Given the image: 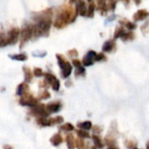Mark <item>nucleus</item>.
I'll return each mask as SVG.
<instances>
[{
  "label": "nucleus",
  "instance_id": "f257e3e1",
  "mask_svg": "<svg viewBox=\"0 0 149 149\" xmlns=\"http://www.w3.org/2000/svg\"><path fill=\"white\" fill-rule=\"evenodd\" d=\"M56 58H57V61H58V64L61 69V76L63 78H68L70 74H71V72H72V66L71 64L67 61L64 57L61 54H57L56 55Z\"/></svg>",
  "mask_w": 149,
  "mask_h": 149
},
{
  "label": "nucleus",
  "instance_id": "f03ea898",
  "mask_svg": "<svg viewBox=\"0 0 149 149\" xmlns=\"http://www.w3.org/2000/svg\"><path fill=\"white\" fill-rule=\"evenodd\" d=\"M30 113L33 116L38 117L39 118H47L49 115V113L47 112V111L46 109V106L43 104H38L34 107H33L30 111Z\"/></svg>",
  "mask_w": 149,
  "mask_h": 149
},
{
  "label": "nucleus",
  "instance_id": "7ed1b4c3",
  "mask_svg": "<svg viewBox=\"0 0 149 149\" xmlns=\"http://www.w3.org/2000/svg\"><path fill=\"white\" fill-rule=\"evenodd\" d=\"M43 77H45V81L47 83V84L51 87L54 91H58L60 89V82L59 80L54 76V74H50V73H44Z\"/></svg>",
  "mask_w": 149,
  "mask_h": 149
},
{
  "label": "nucleus",
  "instance_id": "20e7f679",
  "mask_svg": "<svg viewBox=\"0 0 149 149\" xmlns=\"http://www.w3.org/2000/svg\"><path fill=\"white\" fill-rule=\"evenodd\" d=\"M19 104L21 105H24V106H29V107H34L35 105H37L39 104L38 100L33 97L31 94L27 93L24 96L21 97L20 100H19Z\"/></svg>",
  "mask_w": 149,
  "mask_h": 149
},
{
  "label": "nucleus",
  "instance_id": "39448f33",
  "mask_svg": "<svg viewBox=\"0 0 149 149\" xmlns=\"http://www.w3.org/2000/svg\"><path fill=\"white\" fill-rule=\"evenodd\" d=\"M97 56V54L96 52L94 51H90L88 52V54L84 56V60H83V65L84 66H91L93 64L94 61H95V58Z\"/></svg>",
  "mask_w": 149,
  "mask_h": 149
},
{
  "label": "nucleus",
  "instance_id": "423d86ee",
  "mask_svg": "<svg viewBox=\"0 0 149 149\" xmlns=\"http://www.w3.org/2000/svg\"><path fill=\"white\" fill-rule=\"evenodd\" d=\"M61 104L59 101L52 102L46 106V109L48 113H55V112L59 111L61 110Z\"/></svg>",
  "mask_w": 149,
  "mask_h": 149
},
{
  "label": "nucleus",
  "instance_id": "0eeeda50",
  "mask_svg": "<svg viewBox=\"0 0 149 149\" xmlns=\"http://www.w3.org/2000/svg\"><path fill=\"white\" fill-rule=\"evenodd\" d=\"M37 124L40 126H50L56 124L55 118H40L37 119Z\"/></svg>",
  "mask_w": 149,
  "mask_h": 149
},
{
  "label": "nucleus",
  "instance_id": "6e6552de",
  "mask_svg": "<svg viewBox=\"0 0 149 149\" xmlns=\"http://www.w3.org/2000/svg\"><path fill=\"white\" fill-rule=\"evenodd\" d=\"M28 92H29V86L27 85L26 83L20 84L17 88V95L18 96L22 97V96L27 94Z\"/></svg>",
  "mask_w": 149,
  "mask_h": 149
},
{
  "label": "nucleus",
  "instance_id": "1a4fd4ad",
  "mask_svg": "<svg viewBox=\"0 0 149 149\" xmlns=\"http://www.w3.org/2000/svg\"><path fill=\"white\" fill-rule=\"evenodd\" d=\"M63 141V139L61 137V135L60 133H56L54 134L51 139H50V142L53 146H58L59 145H61Z\"/></svg>",
  "mask_w": 149,
  "mask_h": 149
},
{
  "label": "nucleus",
  "instance_id": "9d476101",
  "mask_svg": "<svg viewBox=\"0 0 149 149\" xmlns=\"http://www.w3.org/2000/svg\"><path fill=\"white\" fill-rule=\"evenodd\" d=\"M66 143L68 147V149H74L76 146V139H74V136L71 134H68L66 137Z\"/></svg>",
  "mask_w": 149,
  "mask_h": 149
},
{
  "label": "nucleus",
  "instance_id": "9b49d317",
  "mask_svg": "<svg viewBox=\"0 0 149 149\" xmlns=\"http://www.w3.org/2000/svg\"><path fill=\"white\" fill-rule=\"evenodd\" d=\"M23 70H24L25 81H26V83L31 82L32 79H33V73H32V71L30 70V68H26V67H24V68H23Z\"/></svg>",
  "mask_w": 149,
  "mask_h": 149
},
{
  "label": "nucleus",
  "instance_id": "f8f14e48",
  "mask_svg": "<svg viewBox=\"0 0 149 149\" xmlns=\"http://www.w3.org/2000/svg\"><path fill=\"white\" fill-rule=\"evenodd\" d=\"M77 126L81 129V130H84V131H88L90 129L92 128V124L91 121H84L81 123L77 124Z\"/></svg>",
  "mask_w": 149,
  "mask_h": 149
},
{
  "label": "nucleus",
  "instance_id": "ddd939ff",
  "mask_svg": "<svg viewBox=\"0 0 149 149\" xmlns=\"http://www.w3.org/2000/svg\"><path fill=\"white\" fill-rule=\"evenodd\" d=\"M92 139H93V141H94V146H97V147L99 148V149H101V148L104 147V145L102 139H101L97 135H93V136H92Z\"/></svg>",
  "mask_w": 149,
  "mask_h": 149
},
{
  "label": "nucleus",
  "instance_id": "4468645a",
  "mask_svg": "<svg viewBox=\"0 0 149 149\" xmlns=\"http://www.w3.org/2000/svg\"><path fill=\"white\" fill-rule=\"evenodd\" d=\"M115 45H114V42L113 41H107L104 43V47H103V50L104 52H111L114 48Z\"/></svg>",
  "mask_w": 149,
  "mask_h": 149
},
{
  "label": "nucleus",
  "instance_id": "2eb2a0df",
  "mask_svg": "<svg viewBox=\"0 0 149 149\" xmlns=\"http://www.w3.org/2000/svg\"><path fill=\"white\" fill-rule=\"evenodd\" d=\"M104 141H105V144L110 147V146H116V139L111 137V136H107L105 139H104Z\"/></svg>",
  "mask_w": 149,
  "mask_h": 149
},
{
  "label": "nucleus",
  "instance_id": "dca6fc26",
  "mask_svg": "<svg viewBox=\"0 0 149 149\" xmlns=\"http://www.w3.org/2000/svg\"><path fill=\"white\" fill-rule=\"evenodd\" d=\"M74 129V125L70 123H66L60 126V130H62V131H65V132H71Z\"/></svg>",
  "mask_w": 149,
  "mask_h": 149
},
{
  "label": "nucleus",
  "instance_id": "f3484780",
  "mask_svg": "<svg viewBox=\"0 0 149 149\" xmlns=\"http://www.w3.org/2000/svg\"><path fill=\"white\" fill-rule=\"evenodd\" d=\"M76 146H77V149H87V146L83 139H76Z\"/></svg>",
  "mask_w": 149,
  "mask_h": 149
},
{
  "label": "nucleus",
  "instance_id": "a211bd4d",
  "mask_svg": "<svg viewBox=\"0 0 149 149\" xmlns=\"http://www.w3.org/2000/svg\"><path fill=\"white\" fill-rule=\"evenodd\" d=\"M12 59L16 60V61H24L27 59L26 55L24 54H15V55H11L10 56Z\"/></svg>",
  "mask_w": 149,
  "mask_h": 149
},
{
  "label": "nucleus",
  "instance_id": "6ab92c4d",
  "mask_svg": "<svg viewBox=\"0 0 149 149\" xmlns=\"http://www.w3.org/2000/svg\"><path fill=\"white\" fill-rule=\"evenodd\" d=\"M125 146H126L128 149H135V148H137V144H136V142L133 141V140L127 139V140H125Z\"/></svg>",
  "mask_w": 149,
  "mask_h": 149
},
{
  "label": "nucleus",
  "instance_id": "aec40b11",
  "mask_svg": "<svg viewBox=\"0 0 149 149\" xmlns=\"http://www.w3.org/2000/svg\"><path fill=\"white\" fill-rule=\"evenodd\" d=\"M77 133L80 137V139H88V138L91 137L90 134H89V132H87L84 130H77Z\"/></svg>",
  "mask_w": 149,
  "mask_h": 149
},
{
  "label": "nucleus",
  "instance_id": "412c9836",
  "mask_svg": "<svg viewBox=\"0 0 149 149\" xmlns=\"http://www.w3.org/2000/svg\"><path fill=\"white\" fill-rule=\"evenodd\" d=\"M74 74L76 77H81V76H84L85 74V68L82 66L79 68H77L76 72H74Z\"/></svg>",
  "mask_w": 149,
  "mask_h": 149
},
{
  "label": "nucleus",
  "instance_id": "4be33fe9",
  "mask_svg": "<svg viewBox=\"0 0 149 149\" xmlns=\"http://www.w3.org/2000/svg\"><path fill=\"white\" fill-rule=\"evenodd\" d=\"M33 74H34L35 77H43L44 73H43V71H42L41 68H35L34 70H33Z\"/></svg>",
  "mask_w": 149,
  "mask_h": 149
},
{
  "label": "nucleus",
  "instance_id": "5701e85b",
  "mask_svg": "<svg viewBox=\"0 0 149 149\" xmlns=\"http://www.w3.org/2000/svg\"><path fill=\"white\" fill-rule=\"evenodd\" d=\"M49 97H50V93L47 92V91H46L40 92V95H39V98L40 99H47Z\"/></svg>",
  "mask_w": 149,
  "mask_h": 149
},
{
  "label": "nucleus",
  "instance_id": "b1692460",
  "mask_svg": "<svg viewBox=\"0 0 149 149\" xmlns=\"http://www.w3.org/2000/svg\"><path fill=\"white\" fill-rule=\"evenodd\" d=\"M106 60V57H105V55L104 54H97V56H96V58H95V61H105Z\"/></svg>",
  "mask_w": 149,
  "mask_h": 149
},
{
  "label": "nucleus",
  "instance_id": "393cba45",
  "mask_svg": "<svg viewBox=\"0 0 149 149\" xmlns=\"http://www.w3.org/2000/svg\"><path fill=\"white\" fill-rule=\"evenodd\" d=\"M92 131L94 132V135H97V134H99L102 132V128L99 127V126H94V127H92Z\"/></svg>",
  "mask_w": 149,
  "mask_h": 149
},
{
  "label": "nucleus",
  "instance_id": "a878e982",
  "mask_svg": "<svg viewBox=\"0 0 149 149\" xmlns=\"http://www.w3.org/2000/svg\"><path fill=\"white\" fill-rule=\"evenodd\" d=\"M72 63H73V65H74V67H76V68H79V67H82V66H83V65L81 64V61H78V60H73Z\"/></svg>",
  "mask_w": 149,
  "mask_h": 149
},
{
  "label": "nucleus",
  "instance_id": "bb28decb",
  "mask_svg": "<svg viewBox=\"0 0 149 149\" xmlns=\"http://www.w3.org/2000/svg\"><path fill=\"white\" fill-rule=\"evenodd\" d=\"M68 54L71 55V56H73V55L77 56V53L76 50H72V51H69V52H68Z\"/></svg>",
  "mask_w": 149,
  "mask_h": 149
},
{
  "label": "nucleus",
  "instance_id": "cd10ccee",
  "mask_svg": "<svg viewBox=\"0 0 149 149\" xmlns=\"http://www.w3.org/2000/svg\"><path fill=\"white\" fill-rule=\"evenodd\" d=\"M3 148L4 149H13V147L12 146H10V145H4Z\"/></svg>",
  "mask_w": 149,
  "mask_h": 149
},
{
  "label": "nucleus",
  "instance_id": "c85d7f7f",
  "mask_svg": "<svg viewBox=\"0 0 149 149\" xmlns=\"http://www.w3.org/2000/svg\"><path fill=\"white\" fill-rule=\"evenodd\" d=\"M107 149H118L117 146H110V147H108Z\"/></svg>",
  "mask_w": 149,
  "mask_h": 149
},
{
  "label": "nucleus",
  "instance_id": "c756f323",
  "mask_svg": "<svg viewBox=\"0 0 149 149\" xmlns=\"http://www.w3.org/2000/svg\"><path fill=\"white\" fill-rule=\"evenodd\" d=\"M91 149H99V148H97V146H92V147H91Z\"/></svg>",
  "mask_w": 149,
  "mask_h": 149
},
{
  "label": "nucleus",
  "instance_id": "7c9ffc66",
  "mask_svg": "<svg viewBox=\"0 0 149 149\" xmlns=\"http://www.w3.org/2000/svg\"><path fill=\"white\" fill-rule=\"evenodd\" d=\"M146 149H149V141L146 143Z\"/></svg>",
  "mask_w": 149,
  "mask_h": 149
},
{
  "label": "nucleus",
  "instance_id": "2f4dec72",
  "mask_svg": "<svg viewBox=\"0 0 149 149\" xmlns=\"http://www.w3.org/2000/svg\"><path fill=\"white\" fill-rule=\"evenodd\" d=\"M135 149H138V148H135Z\"/></svg>",
  "mask_w": 149,
  "mask_h": 149
}]
</instances>
